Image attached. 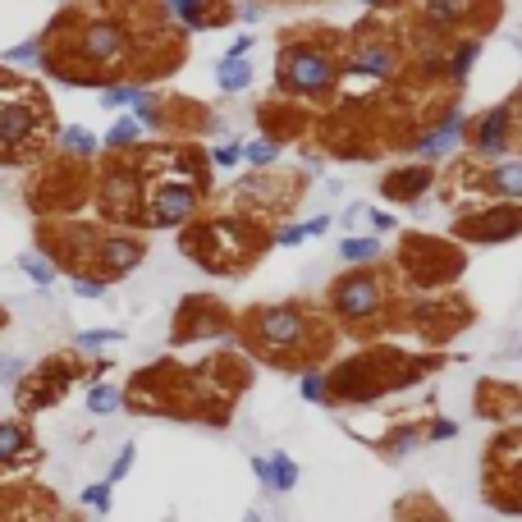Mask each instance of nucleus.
Here are the masks:
<instances>
[{
    "instance_id": "obj_1",
    "label": "nucleus",
    "mask_w": 522,
    "mask_h": 522,
    "mask_svg": "<svg viewBox=\"0 0 522 522\" xmlns=\"http://www.w3.org/2000/svg\"><path fill=\"white\" fill-rule=\"evenodd\" d=\"M234 335L243 339L257 362L280 371H321V362L335 353V326L303 298L289 303H257L234 316Z\"/></svg>"
},
{
    "instance_id": "obj_2",
    "label": "nucleus",
    "mask_w": 522,
    "mask_h": 522,
    "mask_svg": "<svg viewBox=\"0 0 522 522\" xmlns=\"http://www.w3.org/2000/svg\"><path fill=\"white\" fill-rule=\"evenodd\" d=\"M445 353H403V348L376 344L362 353H348L326 371V408H371L422 385L426 376L445 367Z\"/></svg>"
},
{
    "instance_id": "obj_3",
    "label": "nucleus",
    "mask_w": 522,
    "mask_h": 522,
    "mask_svg": "<svg viewBox=\"0 0 522 522\" xmlns=\"http://www.w3.org/2000/svg\"><path fill=\"white\" fill-rule=\"evenodd\" d=\"M120 408L138 417H170V422H202V426H229L234 408L220 403L216 394L207 390L202 371L184 367L174 358H161L152 367H142L129 385L120 390Z\"/></svg>"
},
{
    "instance_id": "obj_4",
    "label": "nucleus",
    "mask_w": 522,
    "mask_h": 522,
    "mask_svg": "<svg viewBox=\"0 0 522 522\" xmlns=\"http://www.w3.org/2000/svg\"><path fill=\"white\" fill-rule=\"evenodd\" d=\"M326 307L335 326L353 330V335H381L390 330L399 298H394V280L381 266H353L326 289Z\"/></svg>"
},
{
    "instance_id": "obj_5",
    "label": "nucleus",
    "mask_w": 522,
    "mask_h": 522,
    "mask_svg": "<svg viewBox=\"0 0 522 522\" xmlns=\"http://www.w3.org/2000/svg\"><path fill=\"white\" fill-rule=\"evenodd\" d=\"M106 371H110L106 358L83 362L78 348L51 353V358H42L37 367H28L19 376V385H14V408H19V417H37V413H46V408H55V403H65L78 381L92 385V381H101Z\"/></svg>"
},
{
    "instance_id": "obj_6",
    "label": "nucleus",
    "mask_w": 522,
    "mask_h": 522,
    "mask_svg": "<svg viewBox=\"0 0 522 522\" xmlns=\"http://www.w3.org/2000/svg\"><path fill=\"white\" fill-rule=\"evenodd\" d=\"M481 504L522 522V426L509 422L481 449Z\"/></svg>"
},
{
    "instance_id": "obj_7",
    "label": "nucleus",
    "mask_w": 522,
    "mask_h": 522,
    "mask_svg": "<svg viewBox=\"0 0 522 522\" xmlns=\"http://www.w3.org/2000/svg\"><path fill=\"white\" fill-rule=\"evenodd\" d=\"M184 252L216 275H239L243 266L257 257V243L248 239V225H239V220H216V225L188 229Z\"/></svg>"
},
{
    "instance_id": "obj_8",
    "label": "nucleus",
    "mask_w": 522,
    "mask_h": 522,
    "mask_svg": "<svg viewBox=\"0 0 522 522\" xmlns=\"http://www.w3.org/2000/svg\"><path fill=\"white\" fill-rule=\"evenodd\" d=\"M472 321L468 303L463 298H399L394 307V321L390 330H413V335L431 339V344H445L454 330H463Z\"/></svg>"
},
{
    "instance_id": "obj_9",
    "label": "nucleus",
    "mask_w": 522,
    "mask_h": 522,
    "mask_svg": "<svg viewBox=\"0 0 522 522\" xmlns=\"http://www.w3.org/2000/svg\"><path fill=\"white\" fill-rule=\"evenodd\" d=\"M339 83V65L330 60L321 46H289L280 55V87L294 97H312L326 101Z\"/></svg>"
},
{
    "instance_id": "obj_10",
    "label": "nucleus",
    "mask_w": 522,
    "mask_h": 522,
    "mask_svg": "<svg viewBox=\"0 0 522 522\" xmlns=\"http://www.w3.org/2000/svg\"><path fill=\"white\" fill-rule=\"evenodd\" d=\"M65 500L37 477L0 481V522H60Z\"/></svg>"
},
{
    "instance_id": "obj_11",
    "label": "nucleus",
    "mask_w": 522,
    "mask_h": 522,
    "mask_svg": "<svg viewBox=\"0 0 522 522\" xmlns=\"http://www.w3.org/2000/svg\"><path fill=\"white\" fill-rule=\"evenodd\" d=\"M202 193H207V184H193V179H161V188L147 197V225L156 229L193 225L197 207H202Z\"/></svg>"
},
{
    "instance_id": "obj_12",
    "label": "nucleus",
    "mask_w": 522,
    "mask_h": 522,
    "mask_svg": "<svg viewBox=\"0 0 522 522\" xmlns=\"http://www.w3.org/2000/svg\"><path fill=\"white\" fill-rule=\"evenodd\" d=\"M42 445L28 417H5L0 422V481L10 477H33L42 468Z\"/></svg>"
},
{
    "instance_id": "obj_13",
    "label": "nucleus",
    "mask_w": 522,
    "mask_h": 522,
    "mask_svg": "<svg viewBox=\"0 0 522 522\" xmlns=\"http://www.w3.org/2000/svg\"><path fill=\"white\" fill-rule=\"evenodd\" d=\"M234 335V312L220 298H184L174 316V344H197V339Z\"/></svg>"
},
{
    "instance_id": "obj_14",
    "label": "nucleus",
    "mask_w": 522,
    "mask_h": 522,
    "mask_svg": "<svg viewBox=\"0 0 522 522\" xmlns=\"http://www.w3.org/2000/svg\"><path fill=\"white\" fill-rule=\"evenodd\" d=\"M403 266H408V275H413L417 289H440V284H449L458 271H463V257H454V252H440L435 243H417L408 239L403 243Z\"/></svg>"
},
{
    "instance_id": "obj_15",
    "label": "nucleus",
    "mask_w": 522,
    "mask_h": 522,
    "mask_svg": "<svg viewBox=\"0 0 522 522\" xmlns=\"http://www.w3.org/2000/svg\"><path fill=\"white\" fill-rule=\"evenodd\" d=\"M142 257H147V243H142L138 234H110V239H97V248H92V261H97V271L92 275L115 284L129 271H138Z\"/></svg>"
},
{
    "instance_id": "obj_16",
    "label": "nucleus",
    "mask_w": 522,
    "mask_h": 522,
    "mask_svg": "<svg viewBox=\"0 0 522 522\" xmlns=\"http://www.w3.org/2000/svg\"><path fill=\"white\" fill-rule=\"evenodd\" d=\"M472 413H477L481 422L509 426L513 417H522V385L495 381V376L477 381V390H472Z\"/></svg>"
},
{
    "instance_id": "obj_17",
    "label": "nucleus",
    "mask_w": 522,
    "mask_h": 522,
    "mask_svg": "<svg viewBox=\"0 0 522 522\" xmlns=\"http://www.w3.org/2000/svg\"><path fill=\"white\" fill-rule=\"evenodd\" d=\"M78 51H83L87 65H120L124 55H129V28H120V23H110V19L83 23Z\"/></svg>"
},
{
    "instance_id": "obj_18",
    "label": "nucleus",
    "mask_w": 522,
    "mask_h": 522,
    "mask_svg": "<svg viewBox=\"0 0 522 522\" xmlns=\"http://www.w3.org/2000/svg\"><path fill=\"white\" fill-rule=\"evenodd\" d=\"M367 445L381 463H403L408 454H417V449L426 445V417L422 413L399 417L394 426H385V435H376V440H367Z\"/></svg>"
},
{
    "instance_id": "obj_19",
    "label": "nucleus",
    "mask_w": 522,
    "mask_h": 522,
    "mask_svg": "<svg viewBox=\"0 0 522 522\" xmlns=\"http://www.w3.org/2000/svg\"><path fill=\"white\" fill-rule=\"evenodd\" d=\"M463 239H477V243H504V239H518L522 234V202H509V207H490L477 211L458 225Z\"/></svg>"
},
{
    "instance_id": "obj_20",
    "label": "nucleus",
    "mask_w": 522,
    "mask_h": 522,
    "mask_svg": "<svg viewBox=\"0 0 522 522\" xmlns=\"http://www.w3.org/2000/svg\"><path fill=\"white\" fill-rule=\"evenodd\" d=\"M42 129V110L33 101H0V152H19Z\"/></svg>"
},
{
    "instance_id": "obj_21",
    "label": "nucleus",
    "mask_w": 522,
    "mask_h": 522,
    "mask_svg": "<svg viewBox=\"0 0 522 522\" xmlns=\"http://www.w3.org/2000/svg\"><path fill=\"white\" fill-rule=\"evenodd\" d=\"M463 129H468V115L463 110H449L445 120L435 124V129H426V133H417V142H413V156H417V165H435V161H445L449 152L458 147V138H463Z\"/></svg>"
},
{
    "instance_id": "obj_22",
    "label": "nucleus",
    "mask_w": 522,
    "mask_h": 522,
    "mask_svg": "<svg viewBox=\"0 0 522 522\" xmlns=\"http://www.w3.org/2000/svg\"><path fill=\"white\" fill-rule=\"evenodd\" d=\"M252 477H257L261 495H289V490H298V481H303V468H298L289 454H252Z\"/></svg>"
},
{
    "instance_id": "obj_23",
    "label": "nucleus",
    "mask_w": 522,
    "mask_h": 522,
    "mask_svg": "<svg viewBox=\"0 0 522 522\" xmlns=\"http://www.w3.org/2000/svg\"><path fill=\"white\" fill-rule=\"evenodd\" d=\"M509 142H513V106H495L472 124V147H477L481 156H490V161H495V156L504 161Z\"/></svg>"
},
{
    "instance_id": "obj_24",
    "label": "nucleus",
    "mask_w": 522,
    "mask_h": 522,
    "mask_svg": "<svg viewBox=\"0 0 522 522\" xmlns=\"http://www.w3.org/2000/svg\"><path fill=\"white\" fill-rule=\"evenodd\" d=\"M390 522H454V513L435 500L431 490L413 486V490H403L399 500L390 504Z\"/></svg>"
},
{
    "instance_id": "obj_25",
    "label": "nucleus",
    "mask_w": 522,
    "mask_h": 522,
    "mask_svg": "<svg viewBox=\"0 0 522 522\" xmlns=\"http://www.w3.org/2000/svg\"><path fill=\"white\" fill-rule=\"evenodd\" d=\"M348 74H362V78H390L394 69H399V55L390 51L385 42H367L358 46V51L348 55Z\"/></svg>"
},
{
    "instance_id": "obj_26",
    "label": "nucleus",
    "mask_w": 522,
    "mask_h": 522,
    "mask_svg": "<svg viewBox=\"0 0 522 522\" xmlns=\"http://www.w3.org/2000/svg\"><path fill=\"white\" fill-rule=\"evenodd\" d=\"M426 188H431V165H408L385 179V197H394V202H417Z\"/></svg>"
},
{
    "instance_id": "obj_27",
    "label": "nucleus",
    "mask_w": 522,
    "mask_h": 522,
    "mask_svg": "<svg viewBox=\"0 0 522 522\" xmlns=\"http://www.w3.org/2000/svg\"><path fill=\"white\" fill-rule=\"evenodd\" d=\"M481 184L495 197H504V202H522V161H490Z\"/></svg>"
},
{
    "instance_id": "obj_28",
    "label": "nucleus",
    "mask_w": 522,
    "mask_h": 522,
    "mask_svg": "<svg viewBox=\"0 0 522 522\" xmlns=\"http://www.w3.org/2000/svg\"><path fill=\"white\" fill-rule=\"evenodd\" d=\"M161 5L179 23H184L188 33H202V28H211V23H225L229 19L225 10H207V0H161Z\"/></svg>"
},
{
    "instance_id": "obj_29",
    "label": "nucleus",
    "mask_w": 522,
    "mask_h": 522,
    "mask_svg": "<svg viewBox=\"0 0 522 522\" xmlns=\"http://www.w3.org/2000/svg\"><path fill=\"white\" fill-rule=\"evenodd\" d=\"M468 19V0H422V23L431 33H454Z\"/></svg>"
},
{
    "instance_id": "obj_30",
    "label": "nucleus",
    "mask_w": 522,
    "mask_h": 522,
    "mask_svg": "<svg viewBox=\"0 0 522 522\" xmlns=\"http://www.w3.org/2000/svg\"><path fill=\"white\" fill-rule=\"evenodd\" d=\"M60 152L65 156H74V161H92L97 156V147H101V138L92 129H83V124H69V129H60Z\"/></svg>"
},
{
    "instance_id": "obj_31",
    "label": "nucleus",
    "mask_w": 522,
    "mask_h": 522,
    "mask_svg": "<svg viewBox=\"0 0 522 522\" xmlns=\"http://www.w3.org/2000/svg\"><path fill=\"white\" fill-rule=\"evenodd\" d=\"M339 257H344L348 266H376V261H381V239H371V234H348V239L339 243Z\"/></svg>"
},
{
    "instance_id": "obj_32",
    "label": "nucleus",
    "mask_w": 522,
    "mask_h": 522,
    "mask_svg": "<svg viewBox=\"0 0 522 522\" xmlns=\"http://www.w3.org/2000/svg\"><path fill=\"white\" fill-rule=\"evenodd\" d=\"M216 83H220V92H243L252 83V65L248 60H234V55H220Z\"/></svg>"
},
{
    "instance_id": "obj_33",
    "label": "nucleus",
    "mask_w": 522,
    "mask_h": 522,
    "mask_svg": "<svg viewBox=\"0 0 522 522\" xmlns=\"http://www.w3.org/2000/svg\"><path fill=\"white\" fill-rule=\"evenodd\" d=\"M129 115L142 124V129H165V106H161V97H156V92H147V87L133 97Z\"/></svg>"
},
{
    "instance_id": "obj_34",
    "label": "nucleus",
    "mask_w": 522,
    "mask_h": 522,
    "mask_svg": "<svg viewBox=\"0 0 522 522\" xmlns=\"http://www.w3.org/2000/svg\"><path fill=\"white\" fill-rule=\"evenodd\" d=\"M87 413H92V417L120 413V385H110V381H92V385H87Z\"/></svg>"
},
{
    "instance_id": "obj_35",
    "label": "nucleus",
    "mask_w": 522,
    "mask_h": 522,
    "mask_svg": "<svg viewBox=\"0 0 522 522\" xmlns=\"http://www.w3.org/2000/svg\"><path fill=\"white\" fill-rule=\"evenodd\" d=\"M142 133H147V129H142L133 115H120V120L110 124V133L101 142H106L110 152H129V147H138V142H142Z\"/></svg>"
},
{
    "instance_id": "obj_36",
    "label": "nucleus",
    "mask_w": 522,
    "mask_h": 522,
    "mask_svg": "<svg viewBox=\"0 0 522 522\" xmlns=\"http://www.w3.org/2000/svg\"><path fill=\"white\" fill-rule=\"evenodd\" d=\"M19 271L28 275L37 289H51V284H55V261L46 257V252H23V257H19Z\"/></svg>"
},
{
    "instance_id": "obj_37",
    "label": "nucleus",
    "mask_w": 522,
    "mask_h": 522,
    "mask_svg": "<svg viewBox=\"0 0 522 522\" xmlns=\"http://www.w3.org/2000/svg\"><path fill=\"white\" fill-rule=\"evenodd\" d=\"M477 60H481V42H477V37H468V42L454 46V55H449V78H454V83H463V78L472 74V65H477Z\"/></svg>"
},
{
    "instance_id": "obj_38",
    "label": "nucleus",
    "mask_w": 522,
    "mask_h": 522,
    "mask_svg": "<svg viewBox=\"0 0 522 522\" xmlns=\"http://www.w3.org/2000/svg\"><path fill=\"white\" fill-rule=\"evenodd\" d=\"M243 161H252L257 170L275 165V161H280V138H252L248 147H243Z\"/></svg>"
},
{
    "instance_id": "obj_39",
    "label": "nucleus",
    "mask_w": 522,
    "mask_h": 522,
    "mask_svg": "<svg viewBox=\"0 0 522 522\" xmlns=\"http://www.w3.org/2000/svg\"><path fill=\"white\" fill-rule=\"evenodd\" d=\"M78 500H83V509L92 513V518H106L110 504H115V495H110V481H92V486H87Z\"/></svg>"
},
{
    "instance_id": "obj_40",
    "label": "nucleus",
    "mask_w": 522,
    "mask_h": 522,
    "mask_svg": "<svg viewBox=\"0 0 522 522\" xmlns=\"http://www.w3.org/2000/svg\"><path fill=\"white\" fill-rule=\"evenodd\" d=\"M138 92H142V83H106L101 87V106L106 110H129Z\"/></svg>"
},
{
    "instance_id": "obj_41",
    "label": "nucleus",
    "mask_w": 522,
    "mask_h": 522,
    "mask_svg": "<svg viewBox=\"0 0 522 522\" xmlns=\"http://www.w3.org/2000/svg\"><path fill=\"white\" fill-rule=\"evenodd\" d=\"M298 394H303L307 403H321V408H326V371H303V376H298Z\"/></svg>"
},
{
    "instance_id": "obj_42",
    "label": "nucleus",
    "mask_w": 522,
    "mask_h": 522,
    "mask_svg": "<svg viewBox=\"0 0 522 522\" xmlns=\"http://www.w3.org/2000/svg\"><path fill=\"white\" fill-rule=\"evenodd\" d=\"M124 330H83V335H74V348L78 353H92V348H106V344H120Z\"/></svg>"
},
{
    "instance_id": "obj_43",
    "label": "nucleus",
    "mask_w": 522,
    "mask_h": 522,
    "mask_svg": "<svg viewBox=\"0 0 522 522\" xmlns=\"http://www.w3.org/2000/svg\"><path fill=\"white\" fill-rule=\"evenodd\" d=\"M5 60H10V65H42V37L10 46V51H5Z\"/></svg>"
},
{
    "instance_id": "obj_44",
    "label": "nucleus",
    "mask_w": 522,
    "mask_h": 522,
    "mask_svg": "<svg viewBox=\"0 0 522 522\" xmlns=\"http://www.w3.org/2000/svg\"><path fill=\"white\" fill-rule=\"evenodd\" d=\"M133 463H138V445H124L120 454H115V463H110V472H106V481H110V486L129 477V472H133Z\"/></svg>"
},
{
    "instance_id": "obj_45",
    "label": "nucleus",
    "mask_w": 522,
    "mask_h": 522,
    "mask_svg": "<svg viewBox=\"0 0 522 522\" xmlns=\"http://www.w3.org/2000/svg\"><path fill=\"white\" fill-rule=\"evenodd\" d=\"M454 435H458V422H449V417H426V445H445Z\"/></svg>"
},
{
    "instance_id": "obj_46",
    "label": "nucleus",
    "mask_w": 522,
    "mask_h": 522,
    "mask_svg": "<svg viewBox=\"0 0 522 522\" xmlns=\"http://www.w3.org/2000/svg\"><path fill=\"white\" fill-rule=\"evenodd\" d=\"M110 284L101 280V275H74V294L78 298H106Z\"/></svg>"
},
{
    "instance_id": "obj_47",
    "label": "nucleus",
    "mask_w": 522,
    "mask_h": 522,
    "mask_svg": "<svg viewBox=\"0 0 522 522\" xmlns=\"http://www.w3.org/2000/svg\"><path fill=\"white\" fill-rule=\"evenodd\" d=\"M23 371H28V362L14 358V353H5V358H0V385H10V390H14Z\"/></svg>"
},
{
    "instance_id": "obj_48",
    "label": "nucleus",
    "mask_w": 522,
    "mask_h": 522,
    "mask_svg": "<svg viewBox=\"0 0 522 522\" xmlns=\"http://www.w3.org/2000/svg\"><path fill=\"white\" fill-rule=\"evenodd\" d=\"M211 161H216L220 170H229V165L243 161V147H239V142H225V147H216V152H211Z\"/></svg>"
},
{
    "instance_id": "obj_49",
    "label": "nucleus",
    "mask_w": 522,
    "mask_h": 522,
    "mask_svg": "<svg viewBox=\"0 0 522 522\" xmlns=\"http://www.w3.org/2000/svg\"><path fill=\"white\" fill-rule=\"evenodd\" d=\"M303 239H307L303 225H280V229H275V243H280V248H298Z\"/></svg>"
},
{
    "instance_id": "obj_50",
    "label": "nucleus",
    "mask_w": 522,
    "mask_h": 522,
    "mask_svg": "<svg viewBox=\"0 0 522 522\" xmlns=\"http://www.w3.org/2000/svg\"><path fill=\"white\" fill-rule=\"evenodd\" d=\"M248 51H252V33H243V37H234V42H229L225 55H234V60H248Z\"/></svg>"
},
{
    "instance_id": "obj_51",
    "label": "nucleus",
    "mask_w": 522,
    "mask_h": 522,
    "mask_svg": "<svg viewBox=\"0 0 522 522\" xmlns=\"http://www.w3.org/2000/svg\"><path fill=\"white\" fill-rule=\"evenodd\" d=\"M367 216H371V225L381 229V234H390V229H394V225H399V220H394V216H390V211H371V207H367Z\"/></svg>"
},
{
    "instance_id": "obj_52",
    "label": "nucleus",
    "mask_w": 522,
    "mask_h": 522,
    "mask_svg": "<svg viewBox=\"0 0 522 522\" xmlns=\"http://www.w3.org/2000/svg\"><path fill=\"white\" fill-rule=\"evenodd\" d=\"M326 229H330V216H312V220L303 225V234H307V239H321Z\"/></svg>"
},
{
    "instance_id": "obj_53",
    "label": "nucleus",
    "mask_w": 522,
    "mask_h": 522,
    "mask_svg": "<svg viewBox=\"0 0 522 522\" xmlns=\"http://www.w3.org/2000/svg\"><path fill=\"white\" fill-rule=\"evenodd\" d=\"M261 14H266V5H261V0H248V5H239V19H261Z\"/></svg>"
},
{
    "instance_id": "obj_54",
    "label": "nucleus",
    "mask_w": 522,
    "mask_h": 522,
    "mask_svg": "<svg viewBox=\"0 0 522 522\" xmlns=\"http://www.w3.org/2000/svg\"><path fill=\"white\" fill-rule=\"evenodd\" d=\"M60 522H97V518H92L87 509H65V513H60Z\"/></svg>"
},
{
    "instance_id": "obj_55",
    "label": "nucleus",
    "mask_w": 522,
    "mask_h": 522,
    "mask_svg": "<svg viewBox=\"0 0 522 522\" xmlns=\"http://www.w3.org/2000/svg\"><path fill=\"white\" fill-rule=\"evenodd\" d=\"M367 5H385V0H367Z\"/></svg>"
},
{
    "instance_id": "obj_56",
    "label": "nucleus",
    "mask_w": 522,
    "mask_h": 522,
    "mask_svg": "<svg viewBox=\"0 0 522 522\" xmlns=\"http://www.w3.org/2000/svg\"><path fill=\"white\" fill-rule=\"evenodd\" d=\"M0 326H5V312H0Z\"/></svg>"
}]
</instances>
